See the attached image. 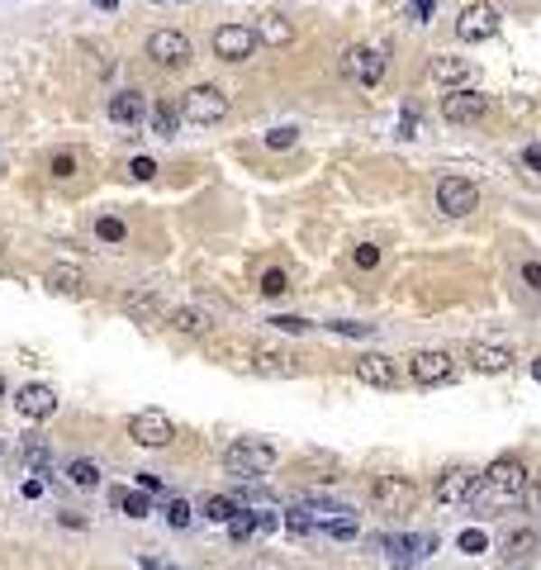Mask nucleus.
Segmentation results:
<instances>
[{
    "label": "nucleus",
    "mask_w": 541,
    "mask_h": 570,
    "mask_svg": "<svg viewBox=\"0 0 541 570\" xmlns=\"http://www.w3.org/2000/svg\"><path fill=\"white\" fill-rule=\"evenodd\" d=\"M452 371H456L452 352H414V361H408V376L418 385H442V380H452Z\"/></svg>",
    "instance_id": "obj_13"
},
{
    "label": "nucleus",
    "mask_w": 541,
    "mask_h": 570,
    "mask_svg": "<svg viewBox=\"0 0 541 570\" xmlns=\"http://www.w3.org/2000/svg\"><path fill=\"white\" fill-rule=\"evenodd\" d=\"M261 290H266V295H285V290H290V276H285L281 266H275V271L261 276Z\"/></svg>",
    "instance_id": "obj_36"
},
{
    "label": "nucleus",
    "mask_w": 541,
    "mask_h": 570,
    "mask_svg": "<svg viewBox=\"0 0 541 570\" xmlns=\"http://www.w3.org/2000/svg\"><path fill=\"white\" fill-rule=\"evenodd\" d=\"M0 252H5V238H0Z\"/></svg>",
    "instance_id": "obj_55"
},
{
    "label": "nucleus",
    "mask_w": 541,
    "mask_h": 570,
    "mask_svg": "<svg viewBox=\"0 0 541 570\" xmlns=\"http://www.w3.org/2000/svg\"><path fill=\"white\" fill-rule=\"evenodd\" d=\"M380 547L389 551V565H418L427 551L437 547V537H427V532H414V537H380Z\"/></svg>",
    "instance_id": "obj_14"
},
{
    "label": "nucleus",
    "mask_w": 541,
    "mask_h": 570,
    "mask_svg": "<svg viewBox=\"0 0 541 570\" xmlns=\"http://www.w3.org/2000/svg\"><path fill=\"white\" fill-rule=\"evenodd\" d=\"M143 115H147V100L138 90H115V96H109V119L115 124H138Z\"/></svg>",
    "instance_id": "obj_18"
},
{
    "label": "nucleus",
    "mask_w": 541,
    "mask_h": 570,
    "mask_svg": "<svg viewBox=\"0 0 541 570\" xmlns=\"http://www.w3.org/2000/svg\"><path fill=\"white\" fill-rule=\"evenodd\" d=\"M342 77L357 86H376L385 77V52L380 48H347L342 52Z\"/></svg>",
    "instance_id": "obj_8"
},
{
    "label": "nucleus",
    "mask_w": 541,
    "mask_h": 570,
    "mask_svg": "<svg viewBox=\"0 0 541 570\" xmlns=\"http://www.w3.org/2000/svg\"><path fill=\"white\" fill-rule=\"evenodd\" d=\"M48 285L52 290H81V266H71V262L67 266H52L48 271Z\"/></svg>",
    "instance_id": "obj_29"
},
{
    "label": "nucleus",
    "mask_w": 541,
    "mask_h": 570,
    "mask_svg": "<svg viewBox=\"0 0 541 570\" xmlns=\"http://www.w3.org/2000/svg\"><path fill=\"white\" fill-rule=\"evenodd\" d=\"M138 485H143V494H153V490H157L162 481H157V475H153V471H138Z\"/></svg>",
    "instance_id": "obj_49"
},
{
    "label": "nucleus",
    "mask_w": 541,
    "mask_h": 570,
    "mask_svg": "<svg viewBox=\"0 0 541 570\" xmlns=\"http://www.w3.org/2000/svg\"><path fill=\"white\" fill-rule=\"evenodd\" d=\"M522 281H527L532 290H541V262H527V266H522Z\"/></svg>",
    "instance_id": "obj_45"
},
{
    "label": "nucleus",
    "mask_w": 541,
    "mask_h": 570,
    "mask_svg": "<svg viewBox=\"0 0 541 570\" xmlns=\"http://www.w3.org/2000/svg\"><path fill=\"white\" fill-rule=\"evenodd\" d=\"M52 176H58V181L77 176V153H58V157H52Z\"/></svg>",
    "instance_id": "obj_38"
},
{
    "label": "nucleus",
    "mask_w": 541,
    "mask_h": 570,
    "mask_svg": "<svg viewBox=\"0 0 541 570\" xmlns=\"http://www.w3.org/2000/svg\"><path fill=\"white\" fill-rule=\"evenodd\" d=\"M522 162H527V167H536V172H541V143H532V148L522 153Z\"/></svg>",
    "instance_id": "obj_50"
},
{
    "label": "nucleus",
    "mask_w": 541,
    "mask_h": 570,
    "mask_svg": "<svg viewBox=\"0 0 541 570\" xmlns=\"http://www.w3.org/2000/svg\"><path fill=\"white\" fill-rule=\"evenodd\" d=\"M128 176H134V181H153L157 176V162L153 157H134V162H128Z\"/></svg>",
    "instance_id": "obj_40"
},
{
    "label": "nucleus",
    "mask_w": 541,
    "mask_h": 570,
    "mask_svg": "<svg viewBox=\"0 0 541 570\" xmlns=\"http://www.w3.org/2000/svg\"><path fill=\"white\" fill-rule=\"evenodd\" d=\"M96 238L100 243H124L128 238V229H124V219H115V214H105L100 224H96Z\"/></svg>",
    "instance_id": "obj_32"
},
{
    "label": "nucleus",
    "mask_w": 541,
    "mask_h": 570,
    "mask_svg": "<svg viewBox=\"0 0 541 570\" xmlns=\"http://www.w3.org/2000/svg\"><path fill=\"white\" fill-rule=\"evenodd\" d=\"M67 475H71V485H81V490L100 485V466H96V462H86V456H81V462H71Z\"/></svg>",
    "instance_id": "obj_30"
},
{
    "label": "nucleus",
    "mask_w": 541,
    "mask_h": 570,
    "mask_svg": "<svg viewBox=\"0 0 541 570\" xmlns=\"http://www.w3.org/2000/svg\"><path fill=\"white\" fill-rule=\"evenodd\" d=\"M433 5H437V0H414V20L427 24V20H433Z\"/></svg>",
    "instance_id": "obj_44"
},
{
    "label": "nucleus",
    "mask_w": 541,
    "mask_h": 570,
    "mask_svg": "<svg viewBox=\"0 0 541 570\" xmlns=\"http://www.w3.org/2000/svg\"><path fill=\"white\" fill-rule=\"evenodd\" d=\"M532 376H536V380H541V357H536V361H532Z\"/></svg>",
    "instance_id": "obj_53"
},
{
    "label": "nucleus",
    "mask_w": 541,
    "mask_h": 570,
    "mask_svg": "<svg viewBox=\"0 0 541 570\" xmlns=\"http://www.w3.org/2000/svg\"><path fill=\"white\" fill-rule=\"evenodd\" d=\"M147 58H153L157 67H185V62L195 58V48H191V39H185V33L157 29L153 39H147Z\"/></svg>",
    "instance_id": "obj_7"
},
{
    "label": "nucleus",
    "mask_w": 541,
    "mask_h": 570,
    "mask_svg": "<svg viewBox=\"0 0 541 570\" xmlns=\"http://www.w3.org/2000/svg\"><path fill=\"white\" fill-rule=\"evenodd\" d=\"M532 532H513V537H508V551H513V556H522V551H532Z\"/></svg>",
    "instance_id": "obj_43"
},
{
    "label": "nucleus",
    "mask_w": 541,
    "mask_h": 570,
    "mask_svg": "<svg viewBox=\"0 0 541 570\" xmlns=\"http://www.w3.org/2000/svg\"><path fill=\"white\" fill-rule=\"evenodd\" d=\"M328 537L332 542H351V537H357V519H332L328 523Z\"/></svg>",
    "instance_id": "obj_37"
},
{
    "label": "nucleus",
    "mask_w": 541,
    "mask_h": 570,
    "mask_svg": "<svg viewBox=\"0 0 541 570\" xmlns=\"http://www.w3.org/2000/svg\"><path fill=\"white\" fill-rule=\"evenodd\" d=\"M153 134L157 138H176V109L172 105H157L153 109Z\"/></svg>",
    "instance_id": "obj_31"
},
{
    "label": "nucleus",
    "mask_w": 541,
    "mask_h": 570,
    "mask_svg": "<svg viewBox=\"0 0 541 570\" xmlns=\"http://www.w3.org/2000/svg\"><path fill=\"white\" fill-rule=\"evenodd\" d=\"M252 352H257V347H252V342H242V338H210V357H214V361L252 366Z\"/></svg>",
    "instance_id": "obj_19"
},
{
    "label": "nucleus",
    "mask_w": 541,
    "mask_h": 570,
    "mask_svg": "<svg viewBox=\"0 0 541 570\" xmlns=\"http://www.w3.org/2000/svg\"><path fill=\"white\" fill-rule=\"evenodd\" d=\"M480 481L475 471H465V466H456V471H446L442 481H437V504H461L465 494H471V485Z\"/></svg>",
    "instance_id": "obj_17"
},
{
    "label": "nucleus",
    "mask_w": 541,
    "mask_h": 570,
    "mask_svg": "<svg viewBox=\"0 0 541 570\" xmlns=\"http://www.w3.org/2000/svg\"><path fill=\"white\" fill-rule=\"evenodd\" d=\"M357 380H366L370 390H395L399 385V361L385 357V352H366L357 361Z\"/></svg>",
    "instance_id": "obj_11"
},
{
    "label": "nucleus",
    "mask_w": 541,
    "mask_h": 570,
    "mask_svg": "<svg viewBox=\"0 0 541 570\" xmlns=\"http://www.w3.org/2000/svg\"><path fill=\"white\" fill-rule=\"evenodd\" d=\"M96 5H100V10H115V5H119V0H96Z\"/></svg>",
    "instance_id": "obj_52"
},
{
    "label": "nucleus",
    "mask_w": 541,
    "mask_h": 570,
    "mask_svg": "<svg viewBox=\"0 0 541 570\" xmlns=\"http://www.w3.org/2000/svg\"><path fill=\"white\" fill-rule=\"evenodd\" d=\"M290 39H294V29H290V20H281V14H261V20H257V43L285 48Z\"/></svg>",
    "instance_id": "obj_23"
},
{
    "label": "nucleus",
    "mask_w": 541,
    "mask_h": 570,
    "mask_svg": "<svg viewBox=\"0 0 541 570\" xmlns=\"http://www.w3.org/2000/svg\"><path fill=\"white\" fill-rule=\"evenodd\" d=\"M157 5H172V0H157Z\"/></svg>",
    "instance_id": "obj_56"
},
{
    "label": "nucleus",
    "mask_w": 541,
    "mask_h": 570,
    "mask_svg": "<svg viewBox=\"0 0 541 570\" xmlns=\"http://www.w3.org/2000/svg\"><path fill=\"white\" fill-rule=\"evenodd\" d=\"M214 52L223 62H247L257 52V29L247 24H219L214 29Z\"/></svg>",
    "instance_id": "obj_10"
},
{
    "label": "nucleus",
    "mask_w": 541,
    "mask_h": 570,
    "mask_svg": "<svg viewBox=\"0 0 541 570\" xmlns=\"http://www.w3.org/2000/svg\"><path fill=\"white\" fill-rule=\"evenodd\" d=\"M271 528H275L271 513H238V519L229 523V537L233 542H247V537H257V532H271Z\"/></svg>",
    "instance_id": "obj_22"
},
{
    "label": "nucleus",
    "mask_w": 541,
    "mask_h": 570,
    "mask_svg": "<svg viewBox=\"0 0 541 570\" xmlns=\"http://www.w3.org/2000/svg\"><path fill=\"white\" fill-rule=\"evenodd\" d=\"M128 437H134L138 447H166L176 437V423L162 409H138L134 418H128Z\"/></svg>",
    "instance_id": "obj_5"
},
{
    "label": "nucleus",
    "mask_w": 541,
    "mask_h": 570,
    "mask_svg": "<svg viewBox=\"0 0 541 570\" xmlns=\"http://www.w3.org/2000/svg\"><path fill=\"white\" fill-rule=\"evenodd\" d=\"M271 328H281V333H309L313 323H309V319H294V314H275Z\"/></svg>",
    "instance_id": "obj_39"
},
{
    "label": "nucleus",
    "mask_w": 541,
    "mask_h": 570,
    "mask_svg": "<svg viewBox=\"0 0 541 570\" xmlns=\"http://www.w3.org/2000/svg\"><path fill=\"white\" fill-rule=\"evenodd\" d=\"M247 371H257V376H294V357H285V352H266V347H257Z\"/></svg>",
    "instance_id": "obj_21"
},
{
    "label": "nucleus",
    "mask_w": 541,
    "mask_h": 570,
    "mask_svg": "<svg viewBox=\"0 0 541 570\" xmlns=\"http://www.w3.org/2000/svg\"><path fill=\"white\" fill-rule=\"evenodd\" d=\"M109 504H115L124 519H147V509H153L143 490H109Z\"/></svg>",
    "instance_id": "obj_24"
},
{
    "label": "nucleus",
    "mask_w": 541,
    "mask_h": 570,
    "mask_svg": "<svg viewBox=\"0 0 541 570\" xmlns=\"http://www.w3.org/2000/svg\"><path fill=\"white\" fill-rule=\"evenodd\" d=\"M14 409L33 423H43V418L58 414V390H52V385H24V390L14 395Z\"/></svg>",
    "instance_id": "obj_12"
},
{
    "label": "nucleus",
    "mask_w": 541,
    "mask_h": 570,
    "mask_svg": "<svg viewBox=\"0 0 541 570\" xmlns=\"http://www.w3.org/2000/svg\"><path fill=\"white\" fill-rule=\"evenodd\" d=\"M471 366H475V371H484V376H499V371H508V366H513V352H508V347H471Z\"/></svg>",
    "instance_id": "obj_20"
},
{
    "label": "nucleus",
    "mask_w": 541,
    "mask_h": 570,
    "mask_svg": "<svg viewBox=\"0 0 541 570\" xmlns=\"http://www.w3.org/2000/svg\"><path fill=\"white\" fill-rule=\"evenodd\" d=\"M20 456H24V466L52 475V452H48V443H39V437H29V443L20 447Z\"/></svg>",
    "instance_id": "obj_28"
},
{
    "label": "nucleus",
    "mask_w": 541,
    "mask_h": 570,
    "mask_svg": "<svg viewBox=\"0 0 541 570\" xmlns=\"http://www.w3.org/2000/svg\"><path fill=\"white\" fill-rule=\"evenodd\" d=\"M0 395H5V376H0Z\"/></svg>",
    "instance_id": "obj_54"
},
{
    "label": "nucleus",
    "mask_w": 541,
    "mask_h": 570,
    "mask_svg": "<svg viewBox=\"0 0 541 570\" xmlns=\"http://www.w3.org/2000/svg\"><path fill=\"white\" fill-rule=\"evenodd\" d=\"M290 143H294V128H271V134H266V148H290Z\"/></svg>",
    "instance_id": "obj_42"
},
{
    "label": "nucleus",
    "mask_w": 541,
    "mask_h": 570,
    "mask_svg": "<svg viewBox=\"0 0 541 570\" xmlns=\"http://www.w3.org/2000/svg\"><path fill=\"white\" fill-rule=\"evenodd\" d=\"M499 33V10L494 5H465L461 10V20H456V39L461 43H484V39H494Z\"/></svg>",
    "instance_id": "obj_9"
},
{
    "label": "nucleus",
    "mask_w": 541,
    "mask_h": 570,
    "mask_svg": "<svg viewBox=\"0 0 541 570\" xmlns=\"http://www.w3.org/2000/svg\"><path fill=\"white\" fill-rule=\"evenodd\" d=\"M119 309H124L128 319H138V323H157L166 314L162 295H153V290H128V295L119 300Z\"/></svg>",
    "instance_id": "obj_16"
},
{
    "label": "nucleus",
    "mask_w": 541,
    "mask_h": 570,
    "mask_svg": "<svg viewBox=\"0 0 541 570\" xmlns=\"http://www.w3.org/2000/svg\"><path fill=\"white\" fill-rule=\"evenodd\" d=\"M433 77L437 81H465V77H471V62L452 58V52H442V58H433Z\"/></svg>",
    "instance_id": "obj_25"
},
{
    "label": "nucleus",
    "mask_w": 541,
    "mask_h": 570,
    "mask_svg": "<svg viewBox=\"0 0 541 570\" xmlns=\"http://www.w3.org/2000/svg\"><path fill=\"white\" fill-rule=\"evenodd\" d=\"M484 109H490V100H484L480 90H452V96L442 100V119L446 124H475Z\"/></svg>",
    "instance_id": "obj_15"
},
{
    "label": "nucleus",
    "mask_w": 541,
    "mask_h": 570,
    "mask_svg": "<svg viewBox=\"0 0 541 570\" xmlns=\"http://www.w3.org/2000/svg\"><path fill=\"white\" fill-rule=\"evenodd\" d=\"M456 547L465 551V556H480V551H490V537H484L480 528H465L461 537H456Z\"/></svg>",
    "instance_id": "obj_34"
},
{
    "label": "nucleus",
    "mask_w": 541,
    "mask_h": 570,
    "mask_svg": "<svg viewBox=\"0 0 541 570\" xmlns=\"http://www.w3.org/2000/svg\"><path fill=\"white\" fill-rule=\"evenodd\" d=\"M328 328L342 338H376V323H357V319H332Z\"/></svg>",
    "instance_id": "obj_33"
},
{
    "label": "nucleus",
    "mask_w": 541,
    "mask_h": 570,
    "mask_svg": "<svg viewBox=\"0 0 541 570\" xmlns=\"http://www.w3.org/2000/svg\"><path fill=\"white\" fill-rule=\"evenodd\" d=\"M522 494H527V471H522V462H513V456H499V462H490V466L480 471V481L471 485L465 504H471L475 513H484V519H494V513L513 509Z\"/></svg>",
    "instance_id": "obj_1"
},
{
    "label": "nucleus",
    "mask_w": 541,
    "mask_h": 570,
    "mask_svg": "<svg viewBox=\"0 0 541 570\" xmlns=\"http://www.w3.org/2000/svg\"><path fill=\"white\" fill-rule=\"evenodd\" d=\"M527 504L541 513V481H536V485H527Z\"/></svg>",
    "instance_id": "obj_51"
},
{
    "label": "nucleus",
    "mask_w": 541,
    "mask_h": 570,
    "mask_svg": "<svg viewBox=\"0 0 541 570\" xmlns=\"http://www.w3.org/2000/svg\"><path fill=\"white\" fill-rule=\"evenodd\" d=\"M138 565H143V570H181V565H172V561H162V556H138Z\"/></svg>",
    "instance_id": "obj_46"
},
{
    "label": "nucleus",
    "mask_w": 541,
    "mask_h": 570,
    "mask_svg": "<svg viewBox=\"0 0 541 570\" xmlns=\"http://www.w3.org/2000/svg\"><path fill=\"white\" fill-rule=\"evenodd\" d=\"M418 504V485L408 475H376L370 481V509L376 513H414Z\"/></svg>",
    "instance_id": "obj_2"
},
{
    "label": "nucleus",
    "mask_w": 541,
    "mask_h": 570,
    "mask_svg": "<svg viewBox=\"0 0 541 570\" xmlns=\"http://www.w3.org/2000/svg\"><path fill=\"white\" fill-rule=\"evenodd\" d=\"M223 466H229V475H266L275 466V447L257 443V437H242V443L223 452Z\"/></svg>",
    "instance_id": "obj_3"
},
{
    "label": "nucleus",
    "mask_w": 541,
    "mask_h": 570,
    "mask_svg": "<svg viewBox=\"0 0 541 570\" xmlns=\"http://www.w3.org/2000/svg\"><path fill=\"white\" fill-rule=\"evenodd\" d=\"M351 262H357L361 271H370V266H376V262H380V248H376V243H361L357 252H351Z\"/></svg>",
    "instance_id": "obj_41"
},
{
    "label": "nucleus",
    "mask_w": 541,
    "mask_h": 570,
    "mask_svg": "<svg viewBox=\"0 0 541 570\" xmlns=\"http://www.w3.org/2000/svg\"><path fill=\"white\" fill-rule=\"evenodd\" d=\"M181 115L191 124H219L223 115H229V96H223L219 86H191L181 100Z\"/></svg>",
    "instance_id": "obj_4"
},
{
    "label": "nucleus",
    "mask_w": 541,
    "mask_h": 570,
    "mask_svg": "<svg viewBox=\"0 0 541 570\" xmlns=\"http://www.w3.org/2000/svg\"><path fill=\"white\" fill-rule=\"evenodd\" d=\"M166 523H172V528H191L195 523V509L185 504V500H172V504H166Z\"/></svg>",
    "instance_id": "obj_35"
},
{
    "label": "nucleus",
    "mask_w": 541,
    "mask_h": 570,
    "mask_svg": "<svg viewBox=\"0 0 541 570\" xmlns=\"http://www.w3.org/2000/svg\"><path fill=\"white\" fill-rule=\"evenodd\" d=\"M172 328H176V333L200 338V333H210V319H204L200 309H172Z\"/></svg>",
    "instance_id": "obj_26"
},
{
    "label": "nucleus",
    "mask_w": 541,
    "mask_h": 570,
    "mask_svg": "<svg viewBox=\"0 0 541 570\" xmlns=\"http://www.w3.org/2000/svg\"><path fill=\"white\" fill-rule=\"evenodd\" d=\"M204 519H210V523H233L238 519V504L229 500V494H210V500H204Z\"/></svg>",
    "instance_id": "obj_27"
},
{
    "label": "nucleus",
    "mask_w": 541,
    "mask_h": 570,
    "mask_svg": "<svg viewBox=\"0 0 541 570\" xmlns=\"http://www.w3.org/2000/svg\"><path fill=\"white\" fill-rule=\"evenodd\" d=\"M475 205H480V186H475V181H465V176H442L437 181V210L442 214L461 219V214H471Z\"/></svg>",
    "instance_id": "obj_6"
},
{
    "label": "nucleus",
    "mask_w": 541,
    "mask_h": 570,
    "mask_svg": "<svg viewBox=\"0 0 541 570\" xmlns=\"http://www.w3.org/2000/svg\"><path fill=\"white\" fill-rule=\"evenodd\" d=\"M247 570H290V565H285V561H275V556H257Z\"/></svg>",
    "instance_id": "obj_47"
},
{
    "label": "nucleus",
    "mask_w": 541,
    "mask_h": 570,
    "mask_svg": "<svg viewBox=\"0 0 541 570\" xmlns=\"http://www.w3.org/2000/svg\"><path fill=\"white\" fill-rule=\"evenodd\" d=\"M414 128H418V115H414V109H408V115L399 119V134H404V138H414Z\"/></svg>",
    "instance_id": "obj_48"
}]
</instances>
